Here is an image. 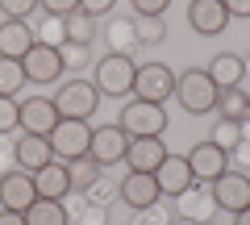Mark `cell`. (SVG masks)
Instances as JSON below:
<instances>
[{
    "label": "cell",
    "instance_id": "obj_1",
    "mask_svg": "<svg viewBox=\"0 0 250 225\" xmlns=\"http://www.w3.org/2000/svg\"><path fill=\"white\" fill-rule=\"evenodd\" d=\"M134 75H138L134 59L121 54V50H108L104 59L92 63V83H96L100 96H117V100L129 96V92H134Z\"/></svg>",
    "mask_w": 250,
    "mask_h": 225
},
{
    "label": "cell",
    "instance_id": "obj_2",
    "mask_svg": "<svg viewBox=\"0 0 250 225\" xmlns=\"http://www.w3.org/2000/svg\"><path fill=\"white\" fill-rule=\"evenodd\" d=\"M217 83L208 80V71H200V67H188L184 75H175V100L184 104V113H213L217 104Z\"/></svg>",
    "mask_w": 250,
    "mask_h": 225
},
{
    "label": "cell",
    "instance_id": "obj_3",
    "mask_svg": "<svg viewBox=\"0 0 250 225\" xmlns=\"http://www.w3.org/2000/svg\"><path fill=\"white\" fill-rule=\"evenodd\" d=\"M117 125L125 129V138H163L167 113H163V104H150V100H129L121 108Z\"/></svg>",
    "mask_w": 250,
    "mask_h": 225
},
{
    "label": "cell",
    "instance_id": "obj_4",
    "mask_svg": "<svg viewBox=\"0 0 250 225\" xmlns=\"http://www.w3.org/2000/svg\"><path fill=\"white\" fill-rule=\"evenodd\" d=\"M50 100H54V108H59V117H80V121H88L92 113H96L100 92H96V83H92V80H62L59 92H54Z\"/></svg>",
    "mask_w": 250,
    "mask_h": 225
},
{
    "label": "cell",
    "instance_id": "obj_5",
    "mask_svg": "<svg viewBox=\"0 0 250 225\" xmlns=\"http://www.w3.org/2000/svg\"><path fill=\"white\" fill-rule=\"evenodd\" d=\"M50 146H54V159L71 163V159H83L92 146V121H80V117H59V125L50 129Z\"/></svg>",
    "mask_w": 250,
    "mask_h": 225
},
{
    "label": "cell",
    "instance_id": "obj_6",
    "mask_svg": "<svg viewBox=\"0 0 250 225\" xmlns=\"http://www.w3.org/2000/svg\"><path fill=\"white\" fill-rule=\"evenodd\" d=\"M175 96V71L167 63H142L134 75V100H150V104H167Z\"/></svg>",
    "mask_w": 250,
    "mask_h": 225
},
{
    "label": "cell",
    "instance_id": "obj_7",
    "mask_svg": "<svg viewBox=\"0 0 250 225\" xmlns=\"http://www.w3.org/2000/svg\"><path fill=\"white\" fill-rule=\"evenodd\" d=\"M208 188H213L217 208H225V213H242V208H250V175H246V171L225 167Z\"/></svg>",
    "mask_w": 250,
    "mask_h": 225
},
{
    "label": "cell",
    "instance_id": "obj_8",
    "mask_svg": "<svg viewBox=\"0 0 250 225\" xmlns=\"http://www.w3.org/2000/svg\"><path fill=\"white\" fill-rule=\"evenodd\" d=\"M117 196L134 208V213H142V208H154L163 200V188H159V180L150 171H129L125 180H117Z\"/></svg>",
    "mask_w": 250,
    "mask_h": 225
},
{
    "label": "cell",
    "instance_id": "obj_9",
    "mask_svg": "<svg viewBox=\"0 0 250 225\" xmlns=\"http://www.w3.org/2000/svg\"><path fill=\"white\" fill-rule=\"evenodd\" d=\"M21 67H25V80L29 83H59L62 80V54H59V46L34 42L29 54L21 59Z\"/></svg>",
    "mask_w": 250,
    "mask_h": 225
},
{
    "label": "cell",
    "instance_id": "obj_10",
    "mask_svg": "<svg viewBox=\"0 0 250 225\" xmlns=\"http://www.w3.org/2000/svg\"><path fill=\"white\" fill-rule=\"evenodd\" d=\"M184 159H188V167H192V180H196V184H213L217 175L229 167V154H225L221 146H213L208 138H205V142H196Z\"/></svg>",
    "mask_w": 250,
    "mask_h": 225
},
{
    "label": "cell",
    "instance_id": "obj_11",
    "mask_svg": "<svg viewBox=\"0 0 250 225\" xmlns=\"http://www.w3.org/2000/svg\"><path fill=\"white\" fill-rule=\"evenodd\" d=\"M38 200L34 192V175L29 171H4L0 175V208H9V213H29V205Z\"/></svg>",
    "mask_w": 250,
    "mask_h": 225
},
{
    "label": "cell",
    "instance_id": "obj_12",
    "mask_svg": "<svg viewBox=\"0 0 250 225\" xmlns=\"http://www.w3.org/2000/svg\"><path fill=\"white\" fill-rule=\"evenodd\" d=\"M125 146H129V138H125L121 125H96L92 129L88 154L100 163V167H113V163H125Z\"/></svg>",
    "mask_w": 250,
    "mask_h": 225
},
{
    "label": "cell",
    "instance_id": "obj_13",
    "mask_svg": "<svg viewBox=\"0 0 250 225\" xmlns=\"http://www.w3.org/2000/svg\"><path fill=\"white\" fill-rule=\"evenodd\" d=\"M59 125V108L50 96H29L21 100V134H42L50 138V129Z\"/></svg>",
    "mask_w": 250,
    "mask_h": 225
},
{
    "label": "cell",
    "instance_id": "obj_14",
    "mask_svg": "<svg viewBox=\"0 0 250 225\" xmlns=\"http://www.w3.org/2000/svg\"><path fill=\"white\" fill-rule=\"evenodd\" d=\"M29 175H34V192L42 200H67L71 196V175H67V163L62 159H50L46 167H38Z\"/></svg>",
    "mask_w": 250,
    "mask_h": 225
},
{
    "label": "cell",
    "instance_id": "obj_15",
    "mask_svg": "<svg viewBox=\"0 0 250 225\" xmlns=\"http://www.w3.org/2000/svg\"><path fill=\"white\" fill-rule=\"evenodd\" d=\"M188 25L196 29L200 38H217L229 25V13H225L221 0H192V4H188Z\"/></svg>",
    "mask_w": 250,
    "mask_h": 225
},
{
    "label": "cell",
    "instance_id": "obj_16",
    "mask_svg": "<svg viewBox=\"0 0 250 225\" xmlns=\"http://www.w3.org/2000/svg\"><path fill=\"white\" fill-rule=\"evenodd\" d=\"M50 159H54V146H50V138H42V134H21L17 142H13V163H17L21 171H38V167H46Z\"/></svg>",
    "mask_w": 250,
    "mask_h": 225
},
{
    "label": "cell",
    "instance_id": "obj_17",
    "mask_svg": "<svg viewBox=\"0 0 250 225\" xmlns=\"http://www.w3.org/2000/svg\"><path fill=\"white\" fill-rule=\"evenodd\" d=\"M167 146H163V138H129V146H125V163H129V171H159V163L167 159Z\"/></svg>",
    "mask_w": 250,
    "mask_h": 225
},
{
    "label": "cell",
    "instance_id": "obj_18",
    "mask_svg": "<svg viewBox=\"0 0 250 225\" xmlns=\"http://www.w3.org/2000/svg\"><path fill=\"white\" fill-rule=\"evenodd\" d=\"M154 180H159L163 196H171V200H175L179 192H188L192 184H196V180H192V167H188V159H184V154H167V159L159 163Z\"/></svg>",
    "mask_w": 250,
    "mask_h": 225
},
{
    "label": "cell",
    "instance_id": "obj_19",
    "mask_svg": "<svg viewBox=\"0 0 250 225\" xmlns=\"http://www.w3.org/2000/svg\"><path fill=\"white\" fill-rule=\"evenodd\" d=\"M175 213L179 217H192V221H208L217 213V200H213V188L208 184H192L188 192L175 196Z\"/></svg>",
    "mask_w": 250,
    "mask_h": 225
},
{
    "label": "cell",
    "instance_id": "obj_20",
    "mask_svg": "<svg viewBox=\"0 0 250 225\" xmlns=\"http://www.w3.org/2000/svg\"><path fill=\"white\" fill-rule=\"evenodd\" d=\"M34 42L38 38L29 21H0V59H25Z\"/></svg>",
    "mask_w": 250,
    "mask_h": 225
},
{
    "label": "cell",
    "instance_id": "obj_21",
    "mask_svg": "<svg viewBox=\"0 0 250 225\" xmlns=\"http://www.w3.org/2000/svg\"><path fill=\"white\" fill-rule=\"evenodd\" d=\"M205 71H208V80L217 88H242V80H246V59L242 54H217Z\"/></svg>",
    "mask_w": 250,
    "mask_h": 225
},
{
    "label": "cell",
    "instance_id": "obj_22",
    "mask_svg": "<svg viewBox=\"0 0 250 225\" xmlns=\"http://www.w3.org/2000/svg\"><path fill=\"white\" fill-rule=\"evenodd\" d=\"M213 108L221 113L225 121H246V117H250V92H246V88H221Z\"/></svg>",
    "mask_w": 250,
    "mask_h": 225
},
{
    "label": "cell",
    "instance_id": "obj_23",
    "mask_svg": "<svg viewBox=\"0 0 250 225\" xmlns=\"http://www.w3.org/2000/svg\"><path fill=\"white\" fill-rule=\"evenodd\" d=\"M67 221H71V213H67L62 200H42L38 196L25 213V225H67Z\"/></svg>",
    "mask_w": 250,
    "mask_h": 225
},
{
    "label": "cell",
    "instance_id": "obj_24",
    "mask_svg": "<svg viewBox=\"0 0 250 225\" xmlns=\"http://www.w3.org/2000/svg\"><path fill=\"white\" fill-rule=\"evenodd\" d=\"M67 175H71V192H88L92 184L104 175V167H100L92 154H83V159H71V163H67Z\"/></svg>",
    "mask_w": 250,
    "mask_h": 225
},
{
    "label": "cell",
    "instance_id": "obj_25",
    "mask_svg": "<svg viewBox=\"0 0 250 225\" xmlns=\"http://www.w3.org/2000/svg\"><path fill=\"white\" fill-rule=\"evenodd\" d=\"M104 42L113 46V50H121V54H129V46L138 50V38H134V17H108V25H104Z\"/></svg>",
    "mask_w": 250,
    "mask_h": 225
},
{
    "label": "cell",
    "instance_id": "obj_26",
    "mask_svg": "<svg viewBox=\"0 0 250 225\" xmlns=\"http://www.w3.org/2000/svg\"><path fill=\"white\" fill-rule=\"evenodd\" d=\"M67 42H80V46H92L96 42V17L88 13H67Z\"/></svg>",
    "mask_w": 250,
    "mask_h": 225
},
{
    "label": "cell",
    "instance_id": "obj_27",
    "mask_svg": "<svg viewBox=\"0 0 250 225\" xmlns=\"http://www.w3.org/2000/svg\"><path fill=\"white\" fill-rule=\"evenodd\" d=\"M25 83H29V80H25L21 59H0V96H17Z\"/></svg>",
    "mask_w": 250,
    "mask_h": 225
},
{
    "label": "cell",
    "instance_id": "obj_28",
    "mask_svg": "<svg viewBox=\"0 0 250 225\" xmlns=\"http://www.w3.org/2000/svg\"><path fill=\"white\" fill-rule=\"evenodd\" d=\"M34 38H38L42 46H62V42H67V21L42 13V17H38V25H34Z\"/></svg>",
    "mask_w": 250,
    "mask_h": 225
},
{
    "label": "cell",
    "instance_id": "obj_29",
    "mask_svg": "<svg viewBox=\"0 0 250 225\" xmlns=\"http://www.w3.org/2000/svg\"><path fill=\"white\" fill-rule=\"evenodd\" d=\"M134 38H138V46H159L167 38V21L163 17H134Z\"/></svg>",
    "mask_w": 250,
    "mask_h": 225
},
{
    "label": "cell",
    "instance_id": "obj_30",
    "mask_svg": "<svg viewBox=\"0 0 250 225\" xmlns=\"http://www.w3.org/2000/svg\"><path fill=\"white\" fill-rule=\"evenodd\" d=\"M208 142H213V146H221V150L229 154L233 146L242 142V121H225V117H221V121L213 125V134H208Z\"/></svg>",
    "mask_w": 250,
    "mask_h": 225
},
{
    "label": "cell",
    "instance_id": "obj_31",
    "mask_svg": "<svg viewBox=\"0 0 250 225\" xmlns=\"http://www.w3.org/2000/svg\"><path fill=\"white\" fill-rule=\"evenodd\" d=\"M59 54H62V71H83V67H92V46L62 42V46H59Z\"/></svg>",
    "mask_w": 250,
    "mask_h": 225
},
{
    "label": "cell",
    "instance_id": "obj_32",
    "mask_svg": "<svg viewBox=\"0 0 250 225\" xmlns=\"http://www.w3.org/2000/svg\"><path fill=\"white\" fill-rule=\"evenodd\" d=\"M21 129V100L17 96H0V138Z\"/></svg>",
    "mask_w": 250,
    "mask_h": 225
},
{
    "label": "cell",
    "instance_id": "obj_33",
    "mask_svg": "<svg viewBox=\"0 0 250 225\" xmlns=\"http://www.w3.org/2000/svg\"><path fill=\"white\" fill-rule=\"evenodd\" d=\"M0 13L4 21H29L38 13V0H0Z\"/></svg>",
    "mask_w": 250,
    "mask_h": 225
},
{
    "label": "cell",
    "instance_id": "obj_34",
    "mask_svg": "<svg viewBox=\"0 0 250 225\" xmlns=\"http://www.w3.org/2000/svg\"><path fill=\"white\" fill-rule=\"evenodd\" d=\"M80 196H83V200H92V205H108V200L117 196V184L108 180V175H100V180L92 184L88 192H80Z\"/></svg>",
    "mask_w": 250,
    "mask_h": 225
},
{
    "label": "cell",
    "instance_id": "obj_35",
    "mask_svg": "<svg viewBox=\"0 0 250 225\" xmlns=\"http://www.w3.org/2000/svg\"><path fill=\"white\" fill-rule=\"evenodd\" d=\"M38 13H50V17H67V13H80V0H38Z\"/></svg>",
    "mask_w": 250,
    "mask_h": 225
},
{
    "label": "cell",
    "instance_id": "obj_36",
    "mask_svg": "<svg viewBox=\"0 0 250 225\" xmlns=\"http://www.w3.org/2000/svg\"><path fill=\"white\" fill-rule=\"evenodd\" d=\"M134 4V17H163L171 0H129Z\"/></svg>",
    "mask_w": 250,
    "mask_h": 225
},
{
    "label": "cell",
    "instance_id": "obj_37",
    "mask_svg": "<svg viewBox=\"0 0 250 225\" xmlns=\"http://www.w3.org/2000/svg\"><path fill=\"white\" fill-rule=\"evenodd\" d=\"M229 163H233V171H246L250 175V138H242V142L229 150Z\"/></svg>",
    "mask_w": 250,
    "mask_h": 225
},
{
    "label": "cell",
    "instance_id": "obj_38",
    "mask_svg": "<svg viewBox=\"0 0 250 225\" xmlns=\"http://www.w3.org/2000/svg\"><path fill=\"white\" fill-rule=\"evenodd\" d=\"M117 0H80V13H88V17H100V13H113Z\"/></svg>",
    "mask_w": 250,
    "mask_h": 225
},
{
    "label": "cell",
    "instance_id": "obj_39",
    "mask_svg": "<svg viewBox=\"0 0 250 225\" xmlns=\"http://www.w3.org/2000/svg\"><path fill=\"white\" fill-rule=\"evenodd\" d=\"M104 213H108L104 205H92V200H88V208L75 213V217H83V225H104Z\"/></svg>",
    "mask_w": 250,
    "mask_h": 225
},
{
    "label": "cell",
    "instance_id": "obj_40",
    "mask_svg": "<svg viewBox=\"0 0 250 225\" xmlns=\"http://www.w3.org/2000/svg\"><path fill=\"white\" fill-rule=\"evenodd\" d=\"M229 17H250V0H221Z\"/></svg>",
    "mask_w": 250,
    "mask_h": 225
},
{
    "label": "cell",
    "instance_id": "obj_41",
    "mask_svg": "<svg viewBox=\"0 0 250 225\" xmlns=\"http://www.w3.org/2000/svg\"><path fill=\"white\" fill-rule=\"evenodd\" d=\"M205 225H233V213H225V208H217V213L208 217Z\"/></svg>",
    "mask_w": 250,
    "mask_h": 225
},
{
    "label": "cell",
    "instance_id": "obj_42",
    "mask_svg": "<svg viewBox=\"0 0 250 225\" xmlns=\"http://www.w3.org/2000/svg\"><path fill=\"white\" fill-rule=\"evenodd\" d=\"M0 225H25V213H9V208H4V213H0Z\"/></svg>",
    "mask_w": 250,
    "mask_h": 225
},
{
    "label": "cell",
    "instance_id": "obj_43",
    "mask_svg": "<svg viewBox=\"0 0 250 225\" xmlns=\"http://www.w3.org/2000/svg\"><path fill=\"white\" fill-rule=\"evenodd\" d=\"M233 225H250V208H242V213H233Z\"/></svg>",
    "mask_w": 250,
    "mask_h": 225
},
{
    "label": "cell",
    "instance_id": "obj_44",
    "mask_svg": "<svg viewBox=\"0 0 250 225\" xmlns=\"http://www.w3.org/2000/svg\"><path fill=\"white\" fill-rule=\"evenodd\" d=\"M171 225H205V221H192V217H175Z\"/></svg>",
    "mask_w": 250,
    "mask_h": 225
},
{
    "label": "cell",
    "instance_id": "obj_45",
    "mask_svg": "<svg viewBox=\"0 0 250 225\" xmlns=\"http://www.w3.org/2000/svg\"><path fill=\"white\" fill-rule=\"evenodd\" d=\"M246 67H250V63H246Z\"/></svg>",
    "mask_w": 250,
    "mask_h": 225
}]
</instances>
